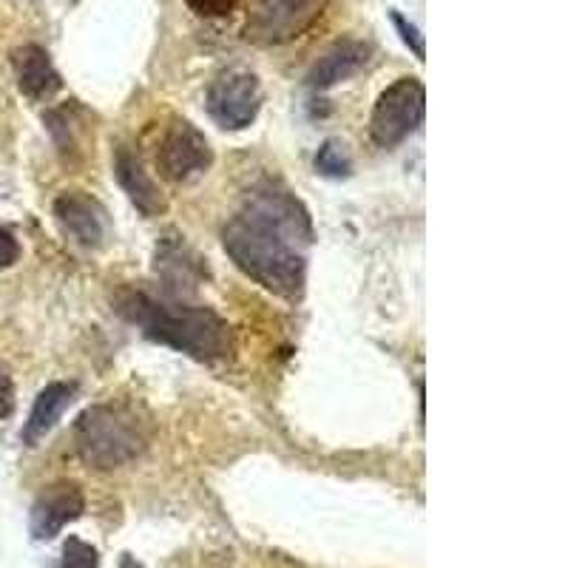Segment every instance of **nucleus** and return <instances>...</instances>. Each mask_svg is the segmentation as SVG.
<instances>
[{
    "mask_svg": "<svg viewBox=\"0 0 568 568\" xmlns=\"http://www.w3.org/2000/svg\"><path fill=\"white\" fill-rule=\"evenodd\" d=\"M74 444L80 458L100 471L120 469L131 464L142 449L149 446V433L134 413L123 407H100L85 409L74 426Z\"/></svg>",
    "mask_w": 568,
    "mask_h": 568,
    "instance_id": "nucleus-3",
    "label": "nucleus"
},
{
    "mask_svg": "<svg viewBox=\"0 0 568 568\" xmlns=\"http://www.w3.org/2000/svg\"><path fill=\"white\" fill-rule=\"evenodd\" d=\"M222 245L233 265L265 291L284 298L302 296L313 225L311 213L291 191L276 182L251 191L222 231Z\"/></svg>",
    "mask_w": 568,
    "mask_h": 568,
    "instance_id": "nucleus-1",
    "label": "nucleus"
},
{
    "mask_svg": "<svg viewBox=\"0 0 568 568\" xmlns=\"http://www.w3.org/2000/svg\"><path fill=\"white\" fill-rule=\"evenodd\" d=\"M85 511L83 489L71 480H58V484L45 486L34 497L32 511H29V531L34 540H54L69 524H74Z\"/></svg>",
    "mask_w": 568,
    "mask_h": 568,
    "instance_id": "nucleus-8",
    "label": "nucleus"
},
{
    "mask_svg": "<svg viewBox=\"0 0 568 568\" xmlns=\"http://www.w3.org/2000/svg\"><path fill=\"white\" fill-rule=\"evenodd\" d=\"M20 258V242L14 240V233L7 231V227H0V271H7L12 267L14 262Z\"/></svg>",
    "mask_w": 568,
    "mask_h": 568,
    "instance_id": "nucleus-19",
    "label": "nucleus"
},
{
    "mask_svg": "<svg viewBox=\"0 0 568 568\" xmlns=\"http://www.w3.org/2000/svg\"><path fill=\"white\" fill-rule=\"evenodd\" d=\"M12 69L14 80H18L20 94H27L29 100H49L54 98L63 85L60 71L54 69L52 58L40 45L27 43L12 52Z\"/></svg>",
    "mask_w": 568,
    "mask_h": 568,
    "instance_id": "nucleus-11",
    "label": "nucleus"
},
{
    "mask_svg": "<svg viewBox=\"0 0 568 568\" xmlns=\"http://www.w3.org/2000/svg\"><path fill=\"white\" fill-rule=\"evenodd\" d=\"M14 409V384L9 369L0 364V418H9Z\"/></svg>",
    "mask_w": 568,
    "mask_h": 568,
    "instance_id": "nucleus-20",
    "label": "nucleus"
},
{
    "mask_svg": "<svg viewBox=\"0 0 568 568\" xmlns=\"http://www.w3.org/2000/svg\"><path fill=\"white\" fill-rule=\"evenodd\" d=\"M52 568H100V555L94 546H89L80 537H69Z\"/></svg>",
    "mask_w": 568,
    "mask_h": 568,
    "instance_id": "nucleus-16",
    "label": "nucleus"
},
{
    "mask_svg": "<svg viewBox=\"0 0 568 568\" xmlns=\"http://www.w3.org/2000/svg\"><path fill=\"white\" fill-rule=\"evenodd\" d=\"M123 568H140V566H136V562H134V560H131V557H129V555H125V560H123Z\"/></svg>",
    "mask_w": 568,
    "mask_h": 568,
    "instance_id": "nucleus-21",
    "label": "nucleus"
},
{
    "mask_svg": "<svg viewBox=\"0 0 568 568\" xmlns=\"http://www.w3.org/2000/svg\"><path fill=\"white\" fill-rule=\"evenodd\" d=\"M369 58H373V45L364 40H338L313 63L311 74H307V85L316 91H327L333 85L344 83V80L355 78L358 71L367 69Z\"/></svg>",
    "mask_w": 568,
    "mask_h": 568,
    "instance_id": "nucleus-10",
    "label": "nucleus"
},
{
    "mask_svg": "<svg viewBox=\"0 0 568 568\" xmlns=\"http://www.w3.org/2000/svg\"><path fill=\"white\" fill-rule=\"evenodd\" d=\"M316 171L329 180H342L353 171V156L342 140H324L316 151Z\"/></svg>",
    "mask_w": 568,
    "mask_h": 568,
    "instance_id": "nucleus-15",
    "label": "nucleus"
},
{
    "mask_svg": "<svg viewBox=\"0 0 568 568\" xmlns=\"http://www.w3.org/2000/svg\"><path fill=\"white\" fill-rule=\"evenodd\" d=\"M114 174L129 200L136 205V211H142L145 216H156V213L165 211V196H162L160 185L151 180L149 171L142 169V162L129 149H116Z\"/></svg>",
    "mask_w": 568,
    "mask_h": 568,
    "instance_id": "nucleus-12",
    "label": "nucleus"
},
{
    "mask_svg": "<svg viewBox=\"0 0 568 568\" xmlns=\"http://www.w3.org/2000/svg\"><path fill=\"white\" fill-rule=\"evenodd\" d=\"M389 18H393V23H395V29H398L400 32V40H404V43L409 45V49H413V54L418 60H424V38H420V32L418 29L413 27V23H409L407 18H404V14L400 12H389Z\"/></svg>",
    "mask_w": 568,
    "mask_h": 568,
    "instance_id": "nucleus-17",
    "label": "nucleus"
},
{
    "mask_svg": "<svg viewBox=\"0 0 568 568\" xmlns=\"http://www.w3.org/2000/svg\"><path fill=\"white\" fill-rule=\"evenodd\" d=\"M426 111V89L418 78H400L382 91L369 116V136L378 149H395L407 140Z\"/></svg>",
    "mask_w": 568,
    "mask_h": 568,
    "instance_id": "nucleus-4",
    "label": "nucleus"
},
{
    "mask_svg": "<svg viewBox=\"0 0 568 568\" xmlns=\"http://www.w3.org/2000/svg\"><path fill=\"white\" fill-rule=\"evenodd\" d=\"M213 162V149L207 136L187 120H171L160 140L156 151V169L162 180L191 182L194 176L205 174Z\"/></svg>",
    "mask_w": 568,
    "mask_h": 568,
    "instance_id": "nucleus-7",
    "label": "nucleus"
},
{
    "mask_svg": "<svg viewBox=\"0 0 568 568\" xmlns=\"http://www.w3.org/2000/svg\"><path fill=\"white\" fill-rule=\"evenodd\" d=\"M156 273H160V276L169 282L171 291L176 293L182 291V287L194 291L196 282H200L202 276V267H200V258L187 251L182 242L165 240L160 247H156Z\"/></svg>",
    "mask_w": 568,
    "mask_h": 568,
    "instance_id": "nucleus-14",
    "label": "nucleus"
},
{
    "mask_svg": "<svg viewBox=\"0 0 568 568\" xmlns=\"http://www.w3.org/2000/svg\"><path fill=\"white\" fill-rule=\"evenodd\" d=\"M71 400H74V387L71 384H49L34 398L32 413H29L27 424H23V440L29 446H38L58 426V420L63 418Z\"/></svg>",
    "mask_w": 568,
    "mask_h": 568,
    "instance_id": "nucleus-13",
    "label": "nucleus"
},
{
    "mask_svg": "<svg viewBox=\"0 0 568 568\" xmlns=\"http://www.w3.org/2000/svg\"><path fill=\"white\" fill-rule=\"evenodd\" d=\"M54 220H58L60 231L71 242H78L83 247H100L105 240V231H109L103 205L85 196L83 191H65V194H60L54 200Z\"/></svg>",
    "mask_w": 568,
    "mask_h": 568,
    "instance_id": "nucleus-9",
    "label": "nucleus"
},
{
    "mask_svg": "<svg viewBox=\"0 0 568 568\" xmlns=\"http://www.w3.org/2000/svg\"><path fill=\"white\" fill-rule=\"evenodd\" d=\"M262 100V83L253 71L227 69L207 89L205 109L220 129L242 131L256 120Z\"/></svg>",
    "mask_w": 568,
    "mask_h": 568,
    "instance_id": "nucleus-6",
    "label": "nucleus"
},
{
    "mask_svg": "<svg viewBox=\"0 0 568 568\" xmlns=\"http://www.w3.org/2000/svg\"><path fill=\"white\" fill-rule=\"evenodd\" d=\"M185 3L200 18H225V14H231L236 9L240 0H185Z\"/></svg>",
    "mask_w": 568,
    "mask_h": 568,
    "instance_id": "nucleus-18",
    "label": "nucleus"
},
{
    "mask_svg": "<svg viewBox=\"0 0 568 568\" xmlns=\"http://www.w3.org/2000/svg\"><path fill=\"white\" fill-rule=\"evenodd\" d=\"M327 0H256L247 14V38L282 45L302 38L322 18Z\"/></svg>",
    "mask_w": 568,
    "mask_h": 568,
    "instance_id": "nucleus-5",
    "label": "nucleus"
},
{
    "mask_svg": "<svg viewBox=\"0 0 568 568\" xmlns=\"http://www.w3.org/2000/svg\"><path fill=\"white\" fill-rule=\"evenodd\" d=\"M116 311L151 342L180 349L196 362H220L231 353V329L213 311L162 302L142 291L116 293Z\"/></svg>",
    "mask_w": 568,
    "mask_h": 568,
    "instance_id": "nucleus-2",
    "label": "nucleus"
}]
</instances>
